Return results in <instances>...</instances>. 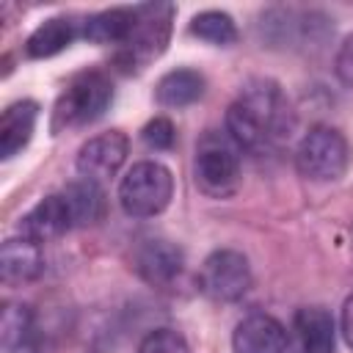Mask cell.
I'll list each match as a JSON object with an SVG mask.
<instances>
[{"instance_id": "obj_3", "label": "cell", "mask_w": 353, "mask_h": 353, "mask_svg": "<svg viewBox=\"0 0 353 353\" xmlns=\"http://www.w3.org/2000/svg\"><path fill=\"white\" fill-rule=\"evenodd\" d=\"M174 196V176L157 160L135 163L121 185H119V204L130 218H154L160 215Z\"/></svg>"}, {"instance_id": "obj_18", "label": "cell", "mask_w": 353, "mask_h": 353, "mask_svg": "<svg viewBox=\"0 0 353 353\" xmlns=\"http://www.w3.org/2000/svg\"><path fill=\"white\" fill-rule=\"evenodd\" d=\"M135 25V8H108L83 22V36L94 44H124Z\"/></svg>"}, {"instance_id": "obj_4", "label": "cell", "mask_w": 353, "mask_h": 353, "mask_svg": "<svg viewBox=\"0 0 353 353\" xmlns=\"http://www.w3.org/2000/svg\"><path fill=\"white\" fill-rule=\"evenodd\" d=\"M295 168L301 176L312 182H334L347 168V141L339 130L328 124L312 127L298 149H295Z\"/></svg>"}, {"instance_id": "obj_10", "label": "cell", "mask_w": 353, "mask_h": 353, "mask_svg": "<svg viewBox=\"0 0 353 353\" xmlns=\"http://www.w3.org/2000/svg\"><path fill=\"white\" fill-rule=\"evenodd\" d=\"M232 347L234 353H287L290 336L276 317L254 312L237 323L232 334Z\"/></svg>"}, {"instance_id": "obj_24", "label": "cell", "mask_w": 353, "mask_h": 353, "mask_svg": "<svg viewBox=\"0 0 353 353\" xmlns=\"http://www.w3.org/2000/svg\"><path fill=\"white\" fill-rule=\"evenodd\" d=\"M339 325H342V336H345V342L353 347V295H350V298L345 301V306H342Z\"/></svg>"}, {"instance_id": "obj_21", "label": "cell", "mask_w": 353, "mask_h": 353, "mask_svg": "<svg viewBox=\"0 0 353 353\" xmlns=\"http://www.w3.org/2000/svg\"><path fill=\"white\" fill-rule=\"evenodd\" d=\"M138 353H190V347L174 328H154L141 339Z\"/></svg>"}, {"instance_id": "obj_20", "label": "cell", "mask_w": 353, "mask_h": 353, "mask_svg": "<svg viewBox=\"0 0 353 353\" xmlns=\"http://www.w3.org/2000/svg\"><path fill=\"white\" fill-rule=\"evenodd\" d=\"M190 36H196L207 44L229 47L237 41V28L226 11H201L190 19Z\"/></svg>"}, {"instance_id": "obj_1", "label": "cell", "mask_w": 353, "mask_h": 353, "mask_svg": "<svg viewBox=\"0 0 353 353\" xmlns=\"http://www.w3.org/2000/svg\"><path fill=\"white\" fill-rule=\"evenodd\" d=\"M292 127V108L273 80L248 83L226 110V135L237 149H268L290 138Z\"/></svg>"}, {"instance_id": "obj_13", "label": "cell", "mask_w": 353, "mask_h": 353, "mask_svg": "<svg viewBox=\"0 0 353 353\" xmlns=\"http://www.w3.org/2000/svg\"><path fill=\"white\" fill-rule=\"evenodd\" d=\"M44 270V254L41 245L28 237H8L0 248V276L6 284H22L33 281Z\"/></svg>"}, {"instance_id": "obj_15", "label": "cell", "mask_w": 353, "mask_h": 353, "mask_svg": "<svg viewBox=\"0 0 353 353\" xmlns=\"http://www.w3.org/2000/svg\"><path fill=\"white\" fill-rule=\"evenodd\" d=\"M83 33L80 22H74V17H50L44 19L25 44V52L30 58H50L58 55L61 50H66L77 36Z\"/></svg>"}, {"instance_id": "obj_19", "label": "cell", "mask_w": 353, "mask_h": 353, "mask_svg": "<svg viewBox=\"0 0 353 353\" xmlns=\"http://www.w3.org/2000/svg\"><path fill=\"white\" fill-rule=\"evenodd\" d=\"M30 331H33L30 306L19 303V301H8L3 306V317H0V345H3V350L17 353L19 347H25Z\"/></svg>"}, {"instance_id": "obj_9", "label": "cell", "mask_w": 353, "mask_h": 353, "mask_svg": "<svg viewBox=\"0 0 353 353\" xmlns=\"http://www.w3.org/2000/svg\"><path fill=\"white\" fill-rule=\"evenodd\" d=\"M287 336L292 353H334V342H336L334 317L323 306H301L292 314Z\"/></svg>"}, {"instance_id": "obj_6", "label": "cell", "mask_w": 353, "mask_h": 353, "mask_svg": "<svg viewBox=\"0 0 353 353\" xmlns=\"http://www.w3.org/2000/svg\"><path fill=\"white\" fill-rule=\"evenodd\" d=\"M193 176L196 185L201 188V193L223 199L237 188L240 179V157H237V146L232 143V138H221V135H204L199 149H196V160H193Z\"/></svg>"}, {"instance_id": "obj_16", "label": "cell", "mask_w": 353, "mask_h": 353, "mask_svg": "<svg viewBox=\"0 0 353 353\" xmlns=\"http://www.w3.org/2000/svg\"><path fill=\"white\" fill-rule=\"evenodd\" d=\"M61 196L66 201V210H69V218H72V229L91 226L105 212V193H102L99 182H94V179L80 176V179L69 182L61 190Z\"/></svg>"}, {"instance_id": "obj_12", "label": "cell", "mask_w": 353, "mask_h": 353, "mask_svg": "<svg viewBox=\"0 0 353 353\" xmlns=\"http://www.w3.org/2000/svg\"><path fill=\"white\" fill-rule=\"evenodd\" d=\"M69 229H72V218H69V210H66V201H63L61 193L44 196L19 221V234L28 237V240H33V243H39V245L61 237Z\"/></svg>"}, {"instance_id": "obj_23", "label": "cell", "mask_w": 353, "mask_h": 353, "mask_svg": "<svg viewBox=\"0 0 353 353\" xmlns=\"http://www.w3.org/2000/svg\"><path fill=\"white\" fill-rule=\"evenodd\" d=\"M334 72H336V77H339L345 85L353 88V33L339 44L336 58H334Z\"/></svg>"}, {"instance_id": "obj_22", "label": "cell", "mask_w": 353, "mask_h": 353, "mask_svg": "<svg viewBox=\"0 0 353 353\" xmlns=\"http://www.w3.org/2000/svg\"><path fill=\"white\" fill-rule=\"evenodd\" d=\"M141 141H143L149 149H154V152H165V149L174 146V141H176V130H174L171 119H165V116H154V119L141 130Z\"/></svg>"}, {"instance_id": "obj_7", "label": "cell", "mask_w": 353, "mask_h": 353, "mask_svg": "<svg viewBox=\"0 0 353 353\" xmlns=\"http://www.w3.org/2000/svg\"><path fill=\"white\" fill-rule=\"evenodd\" d=\"M251 287V265L234 248L212 251L199 268V290L221 303H232L243 298Z\"/></svg>"}, {"instance_id": "obj_5", "label": "cell", "mask_w": 353, "mask_h": 353, "mask_svg": "<svg viewBox=\"0 0 353 353\" xmlns=\"http://www.w3.org/2000/svg\"><path fill=\"white\" fill-rule=\"evenodd\" d=\"M171 17H174V8L165 3L138 6L132 33L121 44L119 61L127 69H138V66L160 58L168 44V36H171Z\"/></svg>"}, {"instance_id": "obj_11", "label": "cell", "mask_w": 353, "mask_h": 353, "mask_svg": "<svg viewBox=\"0 0 353 353\" xmlns=\"http://www.w3.org/2000/svg\"><path fill=\"white\" fill-rule=\"evenodd\" d=\"M185 265V254L176 243L163 240V237H149L138 245L135 251V270L143 281L154 284V287H165L171 284Z\"/></svg>"}, {"instance_id": "obj_8", "label": "cell", "mask_w": 353, "mask_h": 353, "mask_svg": "<svg viewBox=\"0 0 353 353\" xmlns=\"http://www.w3.org/2000/svg\"><path fill=\"white\" fill-rule=\"evenodd\" d=\"M127 152H130V141L121 130H108V132H99L94 138H88L80 152H77V174L85 176V179H94V182H102V179H110L127 160Z\"/></svg>"}, {"instance_id": "obj_2", "label": "cell", "mask_w": 353, "mask_h": 353, "mask_svg": "<svg viewBox=\"0 0 353 353\" xmlns=\"http://www.w3.org/2000/svg\"><path fill=\"white\" fill-rule=\"evenodd\" d=\"M113 99V83L105 72L91 69L69 80L52 110V130H72L97 121Z\"/></svg>"}, {"instance_id": "obj_14", "label": "cell", "mask_w": 353, "mask_h": 353, "mask_svg": "<svg viewBox=\"0 0 353 353\" xmlns=\"http://www.w3.org/2000/svg\"><path fill=\"white\" fill-rule=\"evenodd\" d=\"M36 119H39V105L30 99H19L3 110L0 116V157L3 160L14 157L19 149L28 146L36 130Z\"/></svg>"}, {"instance_id": "obj_17", "label": "cell", "mask_w": 353, "mask_h": 353, "mask_svg": "<svg viewBox=\"0 0 353 353\" xmlns=\"http://www.w3.org/2000/svg\"><path fill=\"white\" fill-rule=\"evenodd\" d=\"M204 94V77L196 69H171L154 85V99L163 108H188Z\"/></svg>"}]
</instances>
